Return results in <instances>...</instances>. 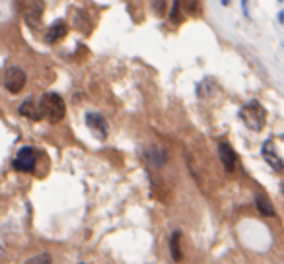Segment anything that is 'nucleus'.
<instances>
[{
    "label": "nucleus",
    "instance_id": "nucleus-1",
    "mask_svg": "<svg viewBox=\"0 0 284 264\" xmlns=\"http://www.w3.org/2000/svg\"><path fill=\"white\" fill-rule=\"evenodd\" d=\"M39 105H41L43 117L49 123H60L66 115V103L59 93H43L39 99Z\"/></svg>",
    "mask_w": 284,
    "mask_h": 264
},
{
    "label": "nucleus",
    "instance_id": "nucleus-2",
    "mask_svg": "<svg viewBox=\"0 0 284 264\" xmlns=\"http://www.w3.org/2000/svg\"><path fill=\"white\" fill-rule=\"evenodd\" d=\"M239 119L243 121V125L249 128V130H253V132H259L263 130L265 127V109L261 107L259 101H249L241 111H239Z\"/></svg>",
    "mask_w": 284,
    "mask_h": 264
},
{
    "label": "nucleus",
    "instance_id": "nucleus-3",
    "mask_svg": "<svg viewBox=\"0 0 284 264\" xmlns=\"http://www.w3.org/2000/svg\"><path fill=\"white\" fill-rule=\"evenodd\" d=\"M25 72L18 66H10L4 74V88L10 93H20L25 86Z\"/></svg>",
    "mask_w": 284,
    "mask_h": 264
},
{
    "label": "nucleus",
    "instance_id": "nucleus-4",
    "mask_svg": "<svg viewBox=\"0 0 284 264\" xmlns=\"http://www.w3.org/2000/svg\"><path fill=\"white\" fill-rule=\"evenodd\" d=\"M12 167L16 171L31 173L36 169V149L33 148H22L18 152L16 160L12 161Z\"/></svg>",
    "mask_w": 284,
    "mask_h": 264
},
{
    "label": "nucleus",
    "instance_id": "nucleus-5",
    "mask_svg": "<svg viewBox=\"0 0 284 264\" xmlns=\"http://www.w3.org/2000/svg\"><path fill=\"white\" fill-rule=\"evenodd\" d=\"M218 156H220V161H222V165H224L226 171L234 173V169H236L237 156L228 142H220V144H218Z\"/></svg>",
    "mask_w": 284,
    "mask_h": 264
},
{
    "label": "nucleus",
    "instance_id": "nucleus-6",
    "mask_svg": "<svg viewBox=\"0 0 284 264\" xmlns=\"http://www.w3.org/2000/svg\"><path fill=\"white\" fill-rule=\"evenodd\" d=\"M20 115L29 119V121H41L43 119V111H41V105L39 101H36L33 97H27L24 103L20 105Z\"/></svg>",
    "mask_w": 284,
    "mask_h": 264
},
{
    "label": "nucleus",
    "instance_id": "nucleus-7",
    "mask_svg": "<svg viewBox=\"0 0 284 264\" xmlns=\"http://www.w3.org/2000/svg\"><path fill=\"white\" fill-rule=\"evenodd\" d=\"M86 125L92 128V132H94L97 138L107 136V123L99 113H92V111L86 113Z\"/></svg>",
    "mask_w": 284,
    "mask_h": 264
},
{
    "label": "nucleus",
    "instance_id": "nucleus-8",
    "mask_svg": "<svg viewBox=\"0 0 284 264\" xmlns=\"http://www.w3.org/2000/svg\"><path fill=\"white\" fill-rule=\"evenodd\" d=\"M261 152H263V158H265V161L271 165L274 171H282L284 163H282V160L276 156V152H274V146H272L271 140H267V142L263 144V149H261Z\"/></svg>",
    "mask_w": 284,
    "mask_h": 264
},
{
    "label": "nucleus",
    "instance_id": "nucleus-9",
    "mask_svg": "<svg viewBox=\"0 0 284 264\" xmlns=\"http://www.w3.org/2000/svg\"><path fill=\"white\" fill-rule=\"evenodd\" d=\"M41 16H43V4H41V2H29V4L25 6L24 18L31 27H37V25H39Z\"/></svg>",
    "mask_w": 284,
    "mask_h": 264
},
{
    "label": "nucleus",
    "instance_id": "nucleus-10",
    "mask_svg": "<svg viewBox=\"0 0 284 264\" xmlns=\"http://www.w3.org/2000/svg\"><path fill=\"white\" fill-rule=\"evenodd\" d=\"M66 33H68L66 23L57 22V23H53V25L47 29V33H45V41H47V43H57V41H60V39H64V35Z\"/></svg>",
    "mask_w": 284,
    "mask_h": 264
},
{
    "label": "nucleus",
    "instance_id": "nucleus-11",
    "mask_svg": "<svg viewBox=\"0 0 284 264\" xmlns=\"http://www.w3.org/2000/svg\"><path fill=\"white\" fill-rule=\"evenodd\" d=\"M179 241H181V231L175 230L171 235H169V253H171V258L179 262L181 258H183V254H181V247H179Z\"/></svg>",
    "mask_w": 284,
    "mask_h": 264
},
{
    "label": "nucleus",
    "instance_id": "nucleus-12",
    "mask_svg": "<svg viewBox=\"0 0 284 264\" xmlns=\"http://www.w3.org/2000/svg\"><path fill=\"white\" fill-rule=\"evenodd\" d=\"M255 206L263 216H274V208H272L271 200L265 195H255Z\"/></svg>",
    "mask_w": 284,
    "mask_h": 264
},
{
    "label": "nucleus",
    "instance_id": "nucleus-13",
    "mask_svg": "<svg viewBox=\"0 0 284 264\" xmlns=\"http://www.w3.org/2000/svg\"><path fill=\"white\" fill-rule=\"evenodd\" d=\"M25 264H53V258H51V254L41 253L33 258H29V260H25Z\"/></svg>",
    "mask_w": 284,
    "mask_h": 264
},
{
    "label": "nucleus",
    "instance_id": "nucleus-14",
    "mask_svg": "<svg viewBox=\"0 0 284 264\" xmlns=\"http://www.w3.org/2000/svg\"><path fill=\"white\" fill-rule=\"evenodd\" d=\"M179 10H181V2H171V10H169V20H173L175 23H179L183 18H181V14H179Z\"/></svg>",
    "mask_w": 284,
    "mask_h": 264
},
{
    "label": "nucleus",
    "instance_id": "nucleus-15",
    "mask_svg": "<svg viewBox=\"0 0 284 264\" xmlns=\"http://www.w3.org/2000/svg\"><path fill=\"white\" fill-rule=\"evenodd\" d=\"M150 161H152L154 165H158V167H162V165L166 163V152H158V149L154 148V152L150 154Z\"/></svg>",
    "mask_w": 284,
    "mask_h": 264
},
{
    "label": "nucleus",
    "instance_id": "nucleus-16",
    "mask_svg": "<svg viewBox=\"0 0 284 264\" xmlns=\"http://www.w3.org/2000/svg\"><path fill=\"white\" fill-rule=\"evenodd\" d=\"M164 4H166V2H154V8H156L158 14H162V10H164Z\"/></svg>",
    "mask_w": 284,
    "mask_h": 264
}]
</instances>
